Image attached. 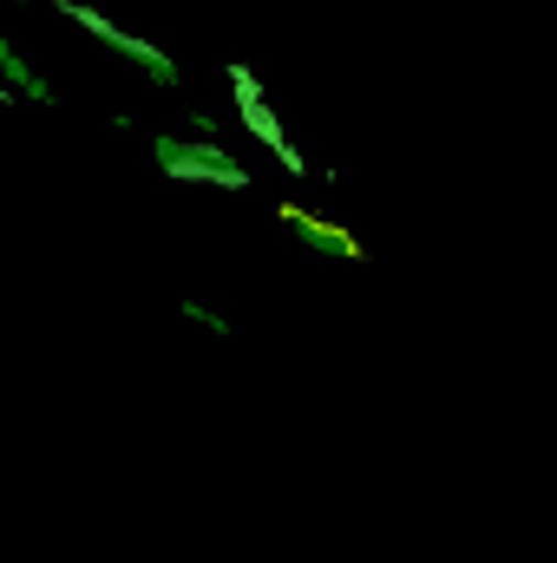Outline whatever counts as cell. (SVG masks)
Masks as SVG:
<instances>
[{
  "label": "cell",
  "instance_id": "5b68a950",
  "mask_svg": "<svg viewBox=\"0 0 557 563\" xmlns=\"http://www.w3.org/2000/svg\"><path fill=\"white\" fill-rule=\"evenodd\" d=\"M0 73H7V79H13V86H20V92L33 99V106H46V99H53V86H40V79H33V73L20 66V53H13L7 40H0Z\"/></svg>",
  "mask_w": 557,
  "mask_h": 563
},
{
  "label": "cell",
  "instance_id": "3957f363",
  "mask_svg": "<svg viewBox=\"0 0 557 563\" xmlns=\"http://www.w3.org/2000/svg\"><path fill=\"white\" fill-rule=\"evenodd\" d=\"M276 217L282 223H295V236H308V243L321 236V243H335L348 263H368V243H361L354 230H341V223H328V217H315V210H302V203H276Z\"/></svg>",
  "mask_w": 557,
  "mask_h": 563
},
{
  "label": "cell",
  "instance_id": "7a4b0ae2",
  "mask_svg": "<svg viewBox=\"0 0 557 563\" xmlns=\"http://www.w3.org/2000/svg\"><path fill=\"white\" fill-rule=\"evenodd\" d=\"M53 13H59V20H79L86 33H99V40H112V46H125L132 59H151V66L171 79V53H164V46H151V40H139V33H125L119 20H106V13H92V7H79V0H53Z\"/></svg>",
  "mask_w": 557,
  "mask_h": 563
},
{
  "label": "cell",
  "instance_id": "6da1fadb",
  "mask_svg": "<svg viewBox=\"0 0 557 563\" xmlns=\"http://www.w3.org/2000/svg\"><path fill=\"white\" fill-rule=\"evenodd\" d=\"M230 92H237V112H243V132H250V139L263 144V151L276 157L282 170H288V177H302L308 164H302V151H295V144L282 139L276 112H270V99H263V86H256V73H250V66H230Z\"/></svg>",
  "mask_w": 557,
  "mask_h": 563
},
{
  "label": "cell",
  "instance_id": "277c9868",
  "mask_svg": "<svg viewBox=\"0 0 557 563\" xmlns=\"http://www.w3.org/2000/svg\"><path fill=\"white\" fill-rule=\"evenodd\" d=\"M177 184H217V190H250V170L223 164V157H171L164 164Z\"/></svg>",
  "mask_w": 557,
  "mask_h": 563
}]
</instances>
